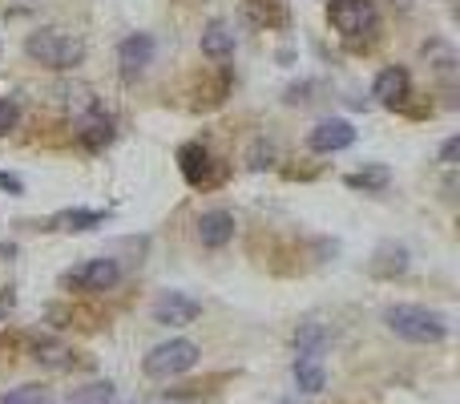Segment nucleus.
I'll return each instance as SVG.
<instances>
[{
  "label": "nucleus",
  "mask_w": 460,
  "mask_h": 404,
  "mask_svg": "<svg viewBox=\"0 0 460 404\" xmlns=\"http://www.w3.org/2000/svg\"><path fill=\"white\" fill-rule=\"evenodd\" d=\"M81 142L89 145V150H101V145L113 142V121L105 118V113H93V118L81 121Z\"/></svg>",
  "instance_id": "dca6fc26"
},
{
  "label": "nucleus",
  "mask_w": 460,
  "mask_h": 404,
  "mask_svg": "<svg viewBox=\"0 0 460 404\" xmlns=\"http://www.w3.org/2000/svg\"><path fill=\"white\" fill-rule=\"evenodd\" d=\"M456 154H460V137H448V142H444V150H440V162H444V166H456Z\"/></svg>",
  "instance_id": "5701e85b"
},
{
  "label": "nucleus",
  "mask_w": 460,
  "mask_h": 404,
  "mask_svg": "<svg viewBox=\"0 0 460 404\" xmlns=\"http://www.w3.org/2000/svg\"><path fill=\"white\" fill-rule=\"evenodd\" d=\"M48 400H53V396H48L45 384H21L0 396V404H48Z\"/></svg>",
  "instance_id": "aec40b11"
},
{
  "label": "nucleus",
  "mask_w": 460,
  "mask_h": 404,
  "mask_svg": "<svg viewBox=\"0 0 460 404\" xmlns=\"http://www.w3.org/2000/svg\"><path fill=\"white\" fill-rule=\"evenodd\" d=\"M202 53L206 57H230L234 53V32H230V24H222V21H210L206 29H202Z\"/></svg>",
  "instance_id": "ddd939ff"
},
{
  "label": "nucleus",
  "mask_w": 460,
  "mask_h": 404,
  "mask_svg": "<svg viewBox=\"0 0 460 404\" xmlns=\"http://www.w3.org/2000/svg\"><path fill=\"white\" fill-rule=\"evenodd\" d=\"M113 400V384L109 380H93V384H81L65 396V404H109Z\"/></svg>",
  "instance_id": "f3484780"
},
{
  "label": "nucleus",
  "mask_w": 460,
  "mask_h": 404,
  "mask_svg": "<svg viewBox=\"0 0 460 404\" xmlns=\"http://www.w3.org/2000/svg\"><path fill=\"white\" fill-rule=\"evenodd\" d=\"M291 376H295L299 392H307V396L323 392V384H327V372H323L319 356H299L295 368H291Z\"/></svg>",
  "instance_id": "f8f14e48"
},
{
  "label": "nucleus",
  "mask_w": 460,
  "mask_h": 404,
  "mask_svg": "<svg viewBox=\"0 0 460 404\" xmlns=\"http://www.w3.org/2000/svg\"><path fill=\"white\" fill-rule=\"evenodd\" d=\"M408 69H400V65H392V69H384L376 77V85H371V97L384 105H400L404 97H408Z\"/></svg>",
  "instance_id": "9b49d317"
},
{
  "label": "nucleus",
  "mask_w": 460,
  "mask_h": 404,
  "mask_svg": "<svg viewBox=\"0 0 460 404\" xmlns=\"http://www.w3.org/2000/svg\"><path fill=\"white\" fill-rule=\"evenodd\" d=\"M384 323L408 344H440L448 336V315L432 312L420 303H395L384 312Z\"/></svg>",
  "instance_id": "f257e3e1"
},
{
  "label": "nucleus",
  "mask_w": 460,
  "mask_h": 404,
  "mask_svg": "<svg viewBox=\"0 0 460 404\" xmlns=\"http://www.w3.org/2000/svg\"><path fill=\"white\" fill-rule=\"evenodd\" d=\"M178 166H182V178L190 186H210L218 178L214 158H210V150H206V145H198V142H190V145H182V150H178Z\"/></svg>",
  "instance_id": "1a4fd4ad"
},
{
  "label": "nucleus",
  "mask_w": 460,
  "mask_h": 404,
  "mask_svg": "<svg viewBox=\"0 0 460 404\" xmlns=\"http://www.w3.org/2000/svg\"><path fill=\"white\" fill-rule=\"evenodd\" d=\"M150 61H153V37L150 32H129V37L117 45L121 77H142Z\"/></svg>",
  "instance_id": "6e6552de"
},
{
  "label": "nucleus",
  "mask_w": 460,
  "mask_h": 404,
  "mask_svg": "<svg viewBox=\"0 0 460 404\" xmlns=\"http://www.w3.org/2000/svg\"><path fill=\"white\" fill-rule=\"evenodd\" d=\"M158 404H198V400H178V396H161Z\"/></svg>",
  "instance_id": "393cba45"
},
{
  "label": "nucleus",
  "mask_w": 460,
  "mask_h": 404,
  "mask_svg": "<svg viewBox=\"0 0 460 404\" xmlns=\"http://www.w3.org/2000/svg\"><path fill=\"white\" fill-rule=\"evenodd\" d=\"M24 57L37 65H48V69H73L85 57V40L65 29H37L24 40Z\"/></svg>",
  "instance_id": "f03ea898"
},
{
  "label": "nucleus",
  "mask_w": 460,
  "mask_h": 404,
  "mask_svg": "<svg viewBox=\"0 0 460 404\" xmlns=\"http://www.w3.org/2000/svg\"><path fill=\"white\" fill-rule=\"evenodd\" d=\"M101 218H105L101 210H61V215L48 218V231H89Z\"/></svg>",
  "instance_id": "2eb2a0df"
},
{
  "label": "nucleus",
  "mask_w": 460,
  "mask_h": 404,
  "mask_svg": "<svg viewBox=\"0 0 460 404\" xmlns=\"http://www.w3.org/2000/svg\"><path fill=\"white\" fill-rule=\"evenodd\" d=\"M0 186H4V190H21V178H16V174H0Z\"/></svg>",
  "instance_id": "b1692460"
},
{
  "label": "nucleus",
  "mask_w": 460,
  "mask_h": 404,
  "mask_svg": "<svg viewBox=\"0 0 460 404\" xmlns=\"http://www.w3.org/2000/svg\"><path fill=\"white\" fill-rule=\"evenodd\" d=\"M198 299L182 295V291H161L153 299V323H166V328H182V323H194L198 320Z\"/></svg>",
  "instance_id": "423d86ee"
},
{
  "label": "nucleus",
  "mask_w": 460,
  "mask_h": 404,
  "mask_svg": "<svg viewBox=\"0 0 460 404\" xmlns=\"http://www.w3.org/2000/svg\"><path fill=\"white\" fill-rule=\"evenodd\" d=\"M323 339H327V331H323V323H303V328L295 331V347L299 356H319L323 352Z\"/></svg>",
  "instance_id": "6ab92c4d"
},
{
  "label": "nucleus",
  "mask_w": 460,
  "mask_h": 404,
  "mask_svg": "<svg viewBox=\"0 0 460 404\" xmlns=\"http://www.w3.org/2000/svg\"><path fill=\"white\" fill-rule=\"evenodd\" d=\"M352 142H355V126L352 121H343V118H327V121H319V126L307 134V145H311L315 154H339V150H347Z\"/></svg>",
  "instance_id": "0eeeda50"
},
{
  "label": "nucleus",
  "mask_w": 460,
  "mask_h": 404,
  "mask_svg": "<svg viewBox=\"0 0 460 404\" xmlns=\"http://www.w3.org/2000/svg\"><path fill=\"white\" fill-rule=\"evenodd\" d=\"M13 126H16V105L13 101H0V134H8Z\"/></svg>",
  "instance_id": "4be33fe9"
},
{
  "label": "nucleus",
  "mask_w": 460,
  "mask_h": 404,
  "mask_svg": "<svg viewBox=\"0 0 460 404\" xmlns=\"http://www.w3.org/2000/svg\"><path fill=\"white\" fill-rule=\"evenodd\" d=\"M194 364H198V344H190V339H166V344H158L145 356L142 368H145V376H153V380H169V376L190 372Z\"/></svg>",
  "instance_id": "7ed1b4c3"
},
{
  "label": "nucleus",
  "mask_w": 460,
  "mask_h": 404,
  "mask_svg": "<svg viewBox=\"0 0 460 404\" xmlns=\"http://www.w3.org/2000/svg\"><path fill=\"white\" fill-rule=\"evenodd\" d=\"M371 271H376V275H400V271H408V247H400V242H384V247L376 250V263H371Z\"/></svg>",
  "instance_id": "4468645a"
},
{
  "label": "nucleus",
  "mask_w": 460,
  "mask_h": 404,
  "mask_svg": "<svg viewBox=\"0 0 460 404\" xmlns=\"http://www.w3.org/2000/svg\"><path fill=\"white\" fill-rule=\"evenodd\" d=\"M387 182H392V170L387 166H363V170H355V174H347L352 190H384Z\"/></svg>",
  "instance_id": "a211bd4d"
},
{
  "label": "nucleus",
  "mask_w": 460,
  "mask_h": 404,
  "mask_svg": "<svg viewBox=\"0 0 460 404\" xmlns=\"http://www.w3.org/2000/svg\"><path fill=\"white\" fill-rule=\"evenodd\" d=\"M327 21L335 32L343 37H360V32H371L379 24V13L371 0H331L327 4Z\"/></svg>",
  "instance_id": "20e7f679"
},
{
  "label": "nucleus",
  "mask_w": 460,
  "mask_h": 404,
  "mask_svg": "<svg viewBox=\"0 0 460 404\" xmlns=\"http://www.w3.org/2000/svg\"><path fill=\"white\" fill-rule=\"evenodd\" d=\"M198 239L202 247H222V242L234 239V215L230 210H206L198 218Z\"/></svg>",
  "instance_id": "9d476101"
},
{
  "label": "nucleus",
  "mask_w": 460,
  "mask_h": 404,
  "mask_svg": "<svg viewBox=\"0 0 460 404\" xmlns=\"http://www.w3.org/2000/svg\"><path fill=\"white\" fill-rule=\"evenodd\" d=\"M117 279H121L117 259H85L81 267L61 275V283L73 291H109V287H117Z\"/></svg>",
  "instance_id": "39448f33"
},
{
  "label": "nucleus",
  "mask_w": 460,
  "mask_h": 404,
  "mask_svg": "<svg viewBox=\"0 0 460 404\" xmlns=\"http://www.w3.org/2000/svg\"><path fill=\"white\" fill-rule=\"evenodd\" d=\"M271 158H274V145L258 142L255 150H250V170H263V166H271Z\"/></svg>",
  "instance_id": "412c9836"
}]
</instances>
